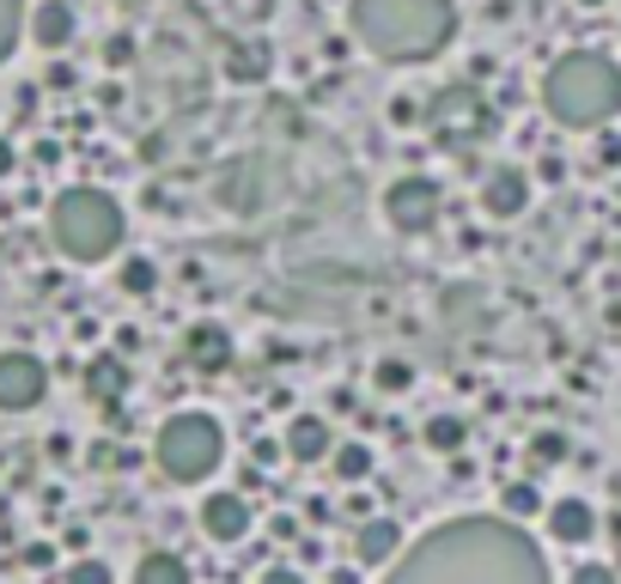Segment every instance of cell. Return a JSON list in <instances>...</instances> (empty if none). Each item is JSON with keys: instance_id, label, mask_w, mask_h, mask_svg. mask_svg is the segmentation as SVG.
Instances as JSON below:
<instances>
[{"instance_id": "5b68a950", "label": "cell", "mask_w": 621, "mask_h": 584, "mask_svg": "<svg viewBox=\"0 0 621 584\" xmlns=\"http://www.w3.org/2000/svg\"><path fill=\"white\" fill-rule=\"evenodd\" d=\"M153 451H159V469L171 481H208L213 469H220V456H225V432H220V420L213 415H171L159 427V439H153Z\"/></svg>"}, {"instance_id": "6da1fadb", "label": "cell", "mask_w": 621, "mask_h": 584, "mask_svg": "<svg viewBox=\"0 0 621 584\" xmlns=\"http://www.w3.org/2000/svg\"><path fill=\"white\" fill-rule=\"evenodd\" d=\"M384 584H548V560L512 518H451L426 530Z\"/></svg>"}, {"instance_id": "f1b7e54d", "label": "cell", "mask_w": 621, "mask_h": 584, "mask_svg": "<svg viewBox=\"0 0 621 584\" xmlns=\"http://www.w3.org/2000/svg\"><path fill=\"white\" fill-rule=\"evenodd\" d=\"M567 584H621V579H616V572H609V566H597V560H591V566H579V572H573Z\"/></svg>"}, {"instance_id": "d6a6232c", "label": "cell", "mask_w": 621, "mask_h": 584, "mask_svg": "<svg viewBox=\"0 0 621 584\" xmlns=\"http://www.w3.org/2000/svg\"><path fill=\"white\" fill-rule=\"evenodd\" d=\"M579 7H603V0H579Z\"/></svg>"}, {"instance_id": "52a82bcc", "label": "cell", "mask_w": 621, "mask_h": 584, "mask_svg": "<svg viewBox=\"0 0 621 584\" xmlns=\"http://www.w3.org/2000/svg\"><path fill=\"white\" fill-rule=\"evenodd\" d=\"M49 396V365L37 353H0V415H31Z\"/></svg>"}, {"instance_id": "4fadbf2b", "label": "cell", "mask_w": 621, "mask_h": 584, "mask_svg": "<svg viewBox=\"0 0 621 584\" xmlns=\"http://www.w3.org/2000/svg\"><path fill=\"white\" fill-rule=\"evenodd\" d=\"M184 360L196 365V372H225V365H232V335H225L220 323H196L184 335Z\"/></svg>"}, {"instance_id": "7402d4cb", "label": "cell", "mask_w": 621, "mask_h": 584, "mask_svg": "<svg viewBox=\"0 0 621 584\" xmlns=\"http://www.w3.org/2000/svg\"><path fill=\"white\" fill-rule=\"evenodd\" d=\"M335 475L342 481H366L372 475V451L366 444H335Z\"/></svg>"}, {"instance_id": "2e32d148", "label": "cell", "mask_w": 621, "mask_h": 584, "mask_svg": "<svg viewBox=\"0 0 621 584\" xmlns=\"http://www.w3.org/2000/svg\"><path fill=\"white\" fill-rule=\"evenodd\" d=\"M134 584H189V560H184V554H165V548H153V554L134 560Z\"/></svg>"}, {"instance_id": "484cf974", "label": "cell", "mask_w": 621, "mask_h": 584, "mask_svg": "<svg viewBox=\"0 0 621 584\" xmlns=\"http://www.w3.org/2000/svg\"><path fill=\"white\" fill-rule=\"evenodd\" d=\"M67 584H117V579H110L104 560H74V566H67Z\"/></svg>"}, {"instance_id": "7c38bea8", "label": "cell", "mask_w": 621, "mask_h": 584, "mask_svg": "<svg viewBox=\"0 0 621 584\" xmlns=\"http://www.w3.org/2000/svg\"><path fill=\"white\" fill-rule=\"evenodd\" d=\"M354 560L359 566H384V560H402V524L390 518H366L354 536Z\"/></svg>"}, {"instance_id": "5bb4252c", "label": "cell", "mask_w": 621, "mask_h": 584, "mask_svg": "<svg viewBox=\"0 0 621 584\" xmlns=\"http://www.w3.org/2000/svg\"><path fill=\"white\" fill-rule=\"evenodd\" d=\"M548 536H555V542H567V548L591 542V536H597V511L585 506L579 494H573V499H555V506H548Z\"/></svg>"}, {"instance_id": "d6986e66", "label": "cell", "mask_w": 621, "mask_h": 584, "mask_svg": "<svg viewBox=\"0 0 621 584\" xmlns=\"http://www.w3.org/2000/svg\"><path fill=\"white\" fill-rule=\"evenodd\" d=\"M463 439H469V427H463L457 415H433V420H426V444H433L439 456L463 451Z\"/></svg>"}, {"instance_id": "83f0119b", "label": "cell", "mask_w": 621, "mask_h": 584, "mask_svg": "<svg viewBox=\"0 0 621 584\" xmlns=\"http://www.w3.org/2000/svg\"><path fill=\"white\" fill-rule=\"evenodd\" d=\"M104 62H110V67H129V62H134V37H110V43H104Z\"/></svg>"}, {"instance_id": "277c9868", "label": "cell", "mask_w": 621, "mask_h": 584, "mask_svg": "<svg viewBox=\"0 0 621 584\" xmlns=\"http://www.w3.org/2000/svg\"><path fill=\"white\" fill-rule=\"evenodd\" d=\"M49 238L55 250H62L67 262H110L122 244V208L117 195L92 189V183H80V189H62L49 208Z\"/></svg>"}, {"instance_id": "1f68e13d", "label": "cell", "mask_w": 621, "mask_h": 584, "mask_svg": "<svg viewBox=\"0 0 621 584\" xmlns=\"http://www.w3.org/2000/svg\"><path fill=\"white\" fill-rule=\"evenodd\" d=\"M330 584H359V572H354V566H342V572H330Z\"/></svg>"}, {"instance_id": "ba28073f", "label": "cell", "mask_w": 621, "mask_h": 584, "mask_svg": "<svg viewBox=\"0 0 621 584\" xmlns=\"http://www.w3.org/2000/svg\"><path fill=\"white\" fill-rule=\"evenodd\" d=\"M384 220L397 232H426L439 220V183L433 177H397L384 189Z\"/></svg>"}, {"instance_id": "9a60e30c", "label": "cell", "mask_w": 621, "mask_h": 584, "mask_svg": "<svg viewBox=\"0 0 621 584\" xmlns=\"http://www.w3.org/2000/svg\"><path fill=\"white\" fill-rule=\"evenodd\" d=\"M31 43H37V49H67V43H74V7H67V0H37Z\"/></svg>"}, {"instance_id": "ffe728a7", "label": "cell", "mask_w": 621, "mask_h": 584, "mask_svg": "<svg viewBox=\"0 0 621 584\" xmlns=\"http://www.w3.org/2000/svg\"><path fill=\"white\" fill-rule=\"evenodd\" d=\"M500 511H506L512 524H524V518H536V511H542V494L530 487V481H512V487L500 494Z\"/></svg>"}, {"instance_id": "3957f363", "label": "cell", "mask_w": 621, "mask_h": 584, "mask_svg": "<svg viewBox=\"0 0 621 584\" xmlns=\"http://www.w3.org/2000/svg\"><path fill=\"white\" fill-rule=\"evenodd\" d=\"M542 104H548V117L561 129H603L621 110V67L591 49L561 55L548 67V79H542Z\"/></svg>"}, {"instance_id": "4316f807", "label": "cell", "mask_w": 621, "mask_h": 584, "mask_svg": "<svg viewBox=\"0 0 621 584\" xmlns=\"http://www.w3.org/2000/svg\"><path fill=\"white\" fill-rule=\"evenodd\" d=\"M390 122H426V104H414V91H397L390 98Z\"/></svg>"}, {"instance_id": "ac0fdd59", "label": "cell", "mask_w": 621, "mask_h": 584, "mask_svg": "<svg viewBox=\"0 0 621 584\" xmlns=\"http://www.w3.org/2000/svg\"><path fill=\"white\" fill-rule=\"evenodd\" d=\"M268 67H275V62H268L263 43H239V49L225 55V74H232V79H268Z\"/></svg>"}, {"instance_id": "cb8c5ba5", "label": "cell", "mask_w": 621, "mask_h": 584, "mask_svg": "<svg viewBox=\"0 0 621 584\" xmlns=\"http://www.w3.org/2000/svg\"><path fill=\"white\" fill-rule=\"evenodd\" d=\"M372 384H378L384 396H402V389L414 384V372H409V365H402V360H378V372H372Z\"/></svg>"}, {"instance_id": "8992f818", "label": "cell", "mask_w": 621, "mask_h": 584, "mask_svg": "<svg viewBox=\"0 0 621 584\" xmlns=\"http://www.w3.org/2000/svg\"><path fill=\"white\" fill-rule=\"evenodd\" d=\"M494 104L481 98L476 86H445V91H433L426 98V129L439 134L445 146H469V141H481V134H494Z\"/></svg>"}, {"instance_id": "8fae6325", "label": "cell", "mask_w": 621, "mask_h": 584, "mask_svg": "<svg viewBox=\"0 0 621 584\" xmlns=\"http://www.w3.org/2000/svg\"><path fill=\"white\" fill-rule=\"evenodd\" d=\"M481 208H488L494 220H518V213L530 208V177L524 170H512V165L494 170V177L481 183Z\"/></svg>"}, {"instance_id": "44dd1931", "label": "cell", "mask_w": 621, "mask_h": 584, "mask_svg": "<svg viewBox=\"0 0 621 584\" xmlns=\"http://www.w3.org/2000/svg\"><path fill=\"white\" fill-rule=\"evenodd\" d=\"M31 19H25V0H0V62L19 49V31H25Z\"/></svg>"}, {"instance_id": "e0dca14e", "label": "cell", "mask_w": 621, "mask_h": 584, "mask_svg": "<svg viewBox=\"0 0 621 584\" xmlns=\"http://www.w3.org/2000/svg\"><path fill=\"white\" fill-rule=\"evenodd\" d=\"M86 389H92L98 403H117L122 389H129V365H122L117 353H98V360L86 365Z\"/></svg>"}, {"instance_id": "9c48e42d", "label": "cell", "mask_w": 621, "mask_h": 584, "mask_svg": "<svg viewBox=\"0 0 621 584\" xmlns=\"http://www.w3.org/2000/svg\"><path fill=\"white\" fill-rule=\"evenodd\" d=\"M201 530L213 536V542H244L251 536V499L244 494H208L201 499Z\"/></svg>"}, {"instance_id": "603a6c76", "label": "cell", "mask_w": 621, "mask_h": 584, "mask_svg": "<svg viewBox=\"0 0 621 584\" xmlns=\"http://www.w3.org/2000/svg\"><path fill=\"white\" fill-rule=\"evenodd\" d=\"M153 286H159V268H153V262H146V256L122 262V293H134V299H146Z\"/></svg>"}, {"instance_id": "f546056e", "label": "cell", "mask_w": 621, "mask_h": 584, "mask_svg": "<svg viewBox=\"0 0 621 584\" xmlns=\"http://www.w3.org/2000/svg\"><path fill=\"white\" fill-rule=\"evenodd\" d=\"M263 584H304V579H299V566H268Z\"/></svg>"}, {"instance_id": "30bf717a", "label": "cell", "mask_w": 621, "mask_h": 584, "mask_svg": "<svg viewBox=\"0 0 621 584\" xmlns=\"http://www.w3.org/2000/svg\"><path fill=\"white\" fill-rule=\"evenodd\" d=\"M287 456L292 463H323V456H335V432H330V420L323 415H299V420H287Z\"/></svg>"}, {"instance_id": "d4e9b609", "label": "cell", "mask_w": 621, "mask_h": 584, "mask_svg": "<svg viewBox=\"0 0 621 584\" xmlns=\"http://www.w3.org/2000/svg\"><path fill=\"white\" fill-rule=\"evenodd\" d=\"M530 456H536V463H561V456H567V432H536V439H530Z\"/></svg>"}, {"instance_id": "7a4b0ae2", "label": "cell", "mask_w": 621, "mask_h": 584, "mask_svg": "<svg viewBox=\"0 0 621 584\" xmlns=\"http://www.w3.org/2000/svg\"><path fill=\"white\" fill-rule=\"evenodd\" d=\"M347 19L378 62H433L457 37L451 0H347Z\"/></svg>"}, {"instance_id": "4dcf8cb0", "label": "cell", "mask_w": 621, "mask_h": 584, "mask_svg": "<svg viewBox=\"0 0 621 584\" xmlns=\"http://www.w3.org/2000/svg\"><path fill=\"white\" fill-rule=\"evenodd\" d=\"M13 170H19V146L0 141V177H13Z\"/></svg>"}]
</instances>
